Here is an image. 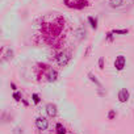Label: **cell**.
Listing matches in <instances>:
<instances>
[{
	"mask_svg": "<svg viewBox=\"0 0 134 134\" xmlns=\"http://www.w3.org/2000/svg\"><path fill=\"white\" fill-rule=\"evenodd\" d=\"M36 127L38 130H46L49 127V121L46 117H37L36 118Z\"/></svg>",
	"mask_w": 134,
	"mask_h": 134,
	"instance_id": "cell-1",
	"label": "cell"
},
{
	"mask_svg": "<svg viewBox=\"0 0 134 134\" xmlns=\"http://www.w3.org/2000/svg\"><path fill=\"white\" fill-rule=\"evenodd\" d=\"M125 64H126V58L124 55H118L116 57V60H114V67L117 71H122L125 69Z\"/></svg>",
	"mask_w": 134,
	"mask_h": 134,
	"instance_id": "cell-3",
	"label": "cell"
},
{
	"mask_svg": "<svg viewBox=\"0 0 134 134\" xmlns=\"http://www.w3.org/2000/svg\"><path fill=\"white\" fill-rule=\"evenodd\" d=\"M11 87H12V90H13V91H16V90H17V88H16V84H15V83H11Z\"/></svg>",
	"mask_w": 134,
	"mask_h": 134,
	"instance_id": "cell-18",
	"label": "cell"
},
{
	"mask_svg": "<svg viewBox=\"0 0 134 134\" xmlns=\"http://www.w3.org/2000/svg\"><path fill=\"white\" fill-rule=\"evenodd\" d=\"M129 97H130V93L126 88H121L118 91V101L120 103H126L129 100Z\"/></svg>",
	"mask_w": 134,
	"mask_h": 134,
	"instance_id": "cell-4",
	"label": "cell"
},
{
	"mask_svg": "<svg viewBox=\"0 0 134 134\" xmlns=\"http://www.w3.org/2000/svg\"><path fill=\"white\" fill-rule=\"evenodd\" d=\"M107 38H108V41H113V33L112 32H108L107 33Z\"/></svg>",
	"mask_w": 134,
	"mask_h": 134,
	"instance_id": "cell-17",
	"label": "cell"
},
{
	"mask_svg": "<svg viewBox=\"0 0 134 134\" xmlns=\"http://www.w3.org/2000/svg\"><path fill=\"white\" fill-rule=\"evenodd\" d=\"M99 67H100V70L104 69V58H100L99 59Z\"/></svg>",
	"mask_w": 134,
	"mask_h": 134,
	"instance_id": "cell-16",
	"label": "cell"
},
{
	"mask_svg": "<svg viewBox=\"0 0 134 134\" xmlns=\"http://www.w3.org/2000/svg\"><path fill=\"white\" fill-rule=\"evenodd\" d=\"M116 117V112L114 110H109V113H108V118L109 120H113Z\"/></svg>",
	"mask_w": 134,
	"mask_h": 134,
	"instance_id": "cell-15",
	"label": "cell"
},
{
	"mask_svg": "<svg viewBox=\"0 0 134 134\" xmlns=\"http://www.w3.org/2000/svg\"><path fill=\"white\" fill-rule=\"evenodd\" d=\"M32 99H33L34 104H38V103H40V96H38L37 93H33V95H32Z\"/></svg>",
	"mask_w": 134,
	"mask_h": 134,
	"instance_id": "cell-14",
	"label": "cell"
},
{
	"mask_svg": "<svg viewBox=\"0 0 134 134\" xmlns=\"http://www.w3.org/2000/svg\"><path fill=\"white\" fill-rule=\"evenodd\" d=\"M12 55H13V51H12L11 49H8V50H7V54L4 55V60H7V59H12Z\"/></svg>",
	"mask_w": 134,
	"mask_h": 134,
	"instance_id": "cell-12",
	"label": "cell"
},
{
	"mask_svg": "<svg viewBox=\"0 0 134 134\" xmlns=\"http://www.w3.org/2000/svg\"><path fill=\"white\" fill-rule=\"evenodd\" d=\"M55 59H57V62H58L59 66L64 67L67 63H69V60H70V55L67 54V53H59V54L55 57Z\"/></svg>",
	"mask_w": 134,
	"mask_h": 134,
	"instance_id": "cell-2",
	"label": "cell"
},
{
	"mask_svg": "<svg viewBox=\"0 0 134 134\" xmlns=\"http://www.w3.org/2000/svg\"><path fill=\"white\" fill-rule=\"evenodd\" d=\"M88 23H90V25H91L93 29H96V28H97V19H95V17L90 16V17H88Z\"/></svg>",
	"mask_w": 134,
	"mask_h": 134,
	"instance_id": "cell-8",
	"label": "cell"
},
{
	"mask_svg": "<svg viewBox=\"0 0 134 134\" xmlns=\"http://www.w3.org/2000/svg\"><path fill=\"white\" fill-rule=\"evenodd\" d=\"M57 79H58V72H57L55 70H51L50 74L47 75V80H49V82H55Z\"/></svg>",
	"mask_w": 134,
	"mask_h": 134,
	"instance_id": "cell-7",
	"label": "cell"
},
{
	"mask_svg": "<svg viewBox=\"0 0 134 134\" xmlns=\"http://www.w3.org/2000/svg\"><path fill=\"white\" fill-rule=\"evenodd\" d=\"M57 133H58V134H64V133H66L64 126H63L62 124H59V122L57 124Z\"/></svg>",
	"mask_w": 134,
	"mask_h": 134,
	"instance_id": "cell-10",
	"label": "cell"
},
{
	"mask_svg": "<svg viewBox=\"0 0 134 134\" xmlns=\"http://www.w3.org/2000/svg\"><path fill=\"white\" fill-rule=\"evenodd\" d=\"M13 99H15L16 101L23 100V99H21V93H19V92H16V91H15V93H13Z\"/></svg>",
	"mask_w": 134,
	"mask_h": 134,
	"instance_id": "cell-13",
	"label": "cell"
},
{
	"mask_svg": "<svg viewBox=\"0 0 134 134\" xmlns=\"http://www.w3.org/2000/svg\"><path fill=\"white\" fill-rule=\"evenodd\" d=\"M88 78H90V80H91V82H93V83H95L97 87H100V88H101V84H100V82L96 79V76H93V74H91V72H90V74H88Z\"/></svg>",
	"mask_w": 134,
	"mask_h": 134,
	"instance_id": "cell-9",
	"label": "cell"
},
{
	"mask_svg": "<svg viewBox=\"0 0 134 134\" xmlns=\"http://www.w3.org/2000/svg\"><path fill=\"white\" fill-rule=\"evenodd\" d=\"M109 5L112 8H120L124 5V0H109Z\"/></svg>",
	"mask_w": 134,
	"mask_h": 134,
	"instance_id": "cell-6",
	"label": "cell"
},
{
	"mask_svg": "<svg viewBox=\"0 0 134 134\" xmlns=\"http://www.w3.org/2000/svg\"><path fill=\"white\" fill-rule=\"evenodd\" d=\"M112 33L113 34H127L129 30L127 29H114V30H112Z\"/></svg>",
	"mask_w": 134,
	"mask_h": 134,
	"instance_id": "cell-11",
	"label": "cell"
},
{
	"mask_svg": "<svg viewBox=\"0 0 134 134\" xmlns=\"http://www.w3.org/2000/svg\"><path fill=\"white\" fill-rule=\"evenodd\" d=\"M46 113H47L50 117H55V116H57V105L49 103V104L46 105Z\"/></svg>",
	"mask_w": 134,
	"mask_h": 134,
	"instance_id": "cell-5",
	"label": "cell"
}]
</instances>
